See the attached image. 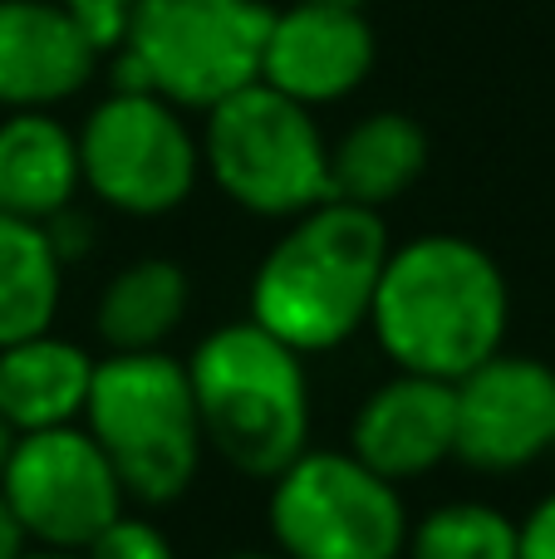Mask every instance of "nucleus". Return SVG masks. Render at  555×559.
Listing matches in <instances>:
<instances>
[{"label":"nucleus","mask_w":555,"mask_h":559,"mask_svg":"<svg viewBox=\"0 0 555 559\" xmlns=\"http://www.w3.org/2000/svg\"><path fill=\"white\" fill-rule=\"evenodd\" d=\"M202 442L241 476L271 481L310 447V378L256 319L212 329L187 358Z\"/></svg>","instance_id":"obj_3"},{"label":"nucleus","mask_w":555,"mask_h":559,"mask_svg":"<svg viewBox=\"0 0 555 559\" xmlns=\"http://www.w3.org/2000/svg\"><path fill=\"white\" fill-rule=\"evenodd\" d=\"M192 309V280L177 261L147 255V261L123 265L98 295V338L108 354H153L182 329Z\"/></svg>","instance_id":"obj_17"},{"label":"nucleus","mask_w":555,"mask_h":559,"mask_svg":"<svg viewBox=\"0 0 555 559\" xmlns=\"http://www.w3.org/2000/svg\"><path fill=\"white\" fill-rule=\"evenodd\" d=\"M374 59H379V45L364 10L295 0L275 10L265 29L261 84L305 108H324L350 98L374 74Z\"/></svg>","instance_id":"obj_11"},{"label":"nucleus","mask_w":555,"mask_h":559,"mask_svg":"<svg viewBox=\"0 0 555 559\" xmlns=\"http://www.w3.org/2000/svg\"><path fill=\"white\" fill-rule=\"evenodd\" d=\"M20 559H84V555H74V550H39V545H29Z\"/></svg>","instance_id":"obj_26"},{"label":"nucleus","mask_w":555,"mask_h":559,"mask_svg":"<svg viewBox=\"0 0 555 559\" xmlns=\"http://www.w3.org/2000/svg\"><path fill=\"white\" fill-rule=\"evenodd\" d=\"M555 447V368L492 354L452 383V456L472 472H521Z\"/></svg>","instance_id":"obj_10"},{"label":"nucleus","mask_w":555,"mask_h":559,"mask_svg":"<svg viewBox=\"0 0 555 559\" xmlns=\"http://www.w3.org/2000/svg\"><path fill=\"white\" fill-rule=\"evenodd\" d=\"M265 521L281 559H399L413 525L399 486L330 447H305L271 476Z\"/></svg>","instance_id":"obj_7"},{"label":"nucleus","mask_w":555,"mask_h":559,"mask_svg":"<svg viewBox=\"0 0 555 559\" xmlns=\"http://www.w3.org/2000/svg\"><path fill=\"white\" fill-rule=\"evenodd\" d=\"M310 5H350V10H364V0H310Z\"/></svg>","instance_id":"obj_27"},{"label":"nucleus","mask_w":555,"mask_h":559,"mask_svg":"<svg viewBox=\"0 0 555 559\" xmlns=\"http://www.w3.org/2000/svg\"><path fill=\"white\" fill-rule=\"evenodd\" d=\"M511 324L501 265L468 236H413L393 246L374 285L369 329L399 373L458 383L492 354Z\"/></svg>","instance_id":"obj_1"},{"label":"nucleus","mask_w":555,"mask_h":559,"mask_svg":"<svg viewBox=\"0 0 555 559\" xmlns=\"http://www.w3.org/2000/svg\"><path fill=\"white\" fill-rule=\"evenodd\" d=\"M409 559H517V521L487 501H448L409 525Z\"/></svg>","instance_id":"obj_19"},{"label":"nucleus","mask_w":555,"mask_h":559,"mask_svg":"<svg viewBox=\"0 0 555 559\" xmlns=\"http://www.w3.org/2000/svg\"><path fill=\"white\" fill-rule=\"evenodd\" d=\"M15 427L5 423V417H0V472H5V462H10V452H15Z\"/></svg>","instance_id":"obj_25"},{"label":"nucleus","mask_w":555,"mask_h":559,"mask_svg":"<svg viewBox=\"0 0 555 559\" xmlns=\"http://www.w3.org/2000/svg\"><path fill=\"white\" fill-rule=\"evenodd\" d=\"M84 173H79V138L45 108L10 114L0 123V212L49 222L74 206Z\"/></svg>","instance_id":"obj_15"},{"label":"nucleus","mask_w":555,"mask_h":559,"mask_svg":"<svg viewBox=\"0 0 555 559\" xmlns=\"http://www.w3.org/2000/svg\"><path fill=\"white\" fill-rule=\"evenodd\" d=\"M64 299V261L45 226L0 212V348L55 329Z\"/></svg>","instance_id":"obj_18"},{"label":"nucleus","mask_w":555,"mask_h":559,"mask_svg":"<svg viewBox=\"0 0 555 559\" xmlns=\"http://www.w3.org/2000/svg\"><path fill=\"white\" fill-rule=\"evenodd\" d=\"M350 452L393 486L438 472L452 462V383L393 373L359 403L350 423Z\"/></svg>","instance_id":"obj_13"},{"label":"nucleus","mask_w":555,"mask_h":559,"mask_svg":"<svg viewBox=\"0 0 555 559\" xmlns=\"http://www.w3.org/2000/svg\"><path fill=\"white\" fill-rule=\"evenodd\" d=\"M202 167L226 202L271 222H291L330 197V143L315 108L275 94L261 79L206 108Z\"/></svg>","instance_id":"obj_5"},{"label":"nucleus","mask_w":555,"mask_h":559,"mask_svg":"<svg viewBox=\"0 0 555 559\" xmlns=\"http://www.w3.org/2000/svg\"><path fill=\"white\" fill-rule=\"evenodd\" d=\"M84 559H177V555H173V540H167L147 515L123 511L118 521H108L104 531L88 540Z\"/></svg>","instance_id":"obj_20"},{"label":"nucleus","mask_w":555,"mask_h":559,"mask_svg":"<svg viewBox=\"0 0 555 559\" xmlns=\"http://www.w3.org/2000/svg\"><path fill=\"white\" fill-rule=\"evenodd\" d=\"M0 496L25 525L29 545L74 555H84L88 540L108 521H118L128 501L114 462L84 432V423L20 432L15 452L0 472Z\"/></svg>","instance_id":"obj_9"},{"label":"nucleus","mask_w":555,"mask_h":559,"mask_svg":"<svg viewBox=\"0 0 555 559\" xmlns=\"http://www.w3.org/2000/svg\"><path fill=\"white\" fill-rule=\"evenodd\" d=\"M393 241L379 212L324 197L291 216L251 275V319L295 354H330L369 329V305Z\"/></svg>","instance_id":"obj_2"},{"label":"nucleus","mask_w":555,"mask_h":559,"mask_svg":"<svg viewBox=\"0 0 555 559\" xmlns=\"http://www.w3.org/2000/svg\"><path fill=\"white\" fill-rule=\"evenodd\" d=\"M49 236V246H55L59 261H79V255H88V246H94V226H88L84 212H74V206H64V212H55L49 222H39Z\"/></svg>","instance_id":"obj_22"},{"label":"nucleus","mask_w":555,"mask_h":559,"mask_svg":"<svg viewBox=\"0 0 555 559\" xmlns=\"http://www.w3.org/2000/svg\"><path fill=\"white\" fill-rule=\"evenodd\" d=\"M79 423L114 462L128 501L173 506L197 481L206 442L187 364L167 348L94 358V383Z\"/></svg>","instance_id":"obj_4"},{"label":"nucleus","mask_w":555,"mask_h":559,"mask_svg":"<svg viewBox=\"0 0 555 559\" xmlns=\"http://www.w3.org/2000/svg\"><path fill=\"white\" fill-rule=\"evenodd\" d=\"M428 167V133L409 114H369L330 147V197L354 206L399 202Z\"/></svg>","instance_id":"obj_16"},{"label":"nucleus","mask_w":555,"mask_h":559,"mask_svg":"<svg viewBox=\"0 0 555 559\" xmlns=\"http://www.w3.org/2000/svg\"><path fill=\"white\" fill-rule=\"evenodd\" d=\"M517 559H555V491L517 525Z\"/></svg>","instance_id":"obj_23"},{"label":"nucleus","mask_w":555,"mask_h":559,"mask_svg":"<svg viewBox=\"0 0 555 559\" xmlns=\"http://www.w3.org/2000/svg\"><path fill=\"white\" fill-rule=\"evenodd\" d=\"M98 45L55 0H0V108L29 114L84 94Z\"/></svg>","instance_id":"obj_12"},{"label":"nucleus","mask_w":555,"mask_h":559,"mask_svg":"<svg viewBox=\"0 0 555 559\" xmlns=\"http://www.w3.org/2000/svg\"><path fill=\"white\" fill-rule=\"evenodd\" d=\"M226 559H281V555H261V550H246V555H226Z\"/></svg>","instance_id":"obj_28"},{"label":"nucleus","mask_w":555,"mask_h":559,"mask_svg":"<svg viewBox=\"0 0 555 559\" xmlns=\"http://www.w3.org/2000/svg\"><path fill=\"white\" fill-rule=\"evenodd\" d=\"M29 550V535H25V525L15 521V511H10V501L0 496V559H20Z\"/></svg>","instance_id":"obj_24"},{"label":"nucleus","mask_w":555,"mask_h":559,"mask_svg":"<svg viewBox=\"0 0 555 559\" xmlns=\"http://www.w3.org/2000/svg\"><path fill=\"white\" fill-rule=\"evenodd\" d=\"M55 5H64L79 20V29L98 45V55H104V49H118V39H123L133 0H55Z\"/></svg>","instance_id":"obj_21"},{"label":"nucleus","mask_w":555,"mask_h":559,"mask_svg":"<svg viewBox=\"0 0 555 559\" xmlns=\"http://www.w3.org/2000/svg\"><path fill=\"white\" fill-rule=\"evenodd\" d=\"M79 173L104 206L123 216H167L202 177V143L182 108L157 94H114L79 128Z\"/></svg>","instance_id":"obj_8"},{"label":"nucleus","mask_w":555,"mask_h":559,"mask_svg":"<svg viewBox=\"0 0 555 559\" xmlns=\"http://www.w3.org/2000/svg\"><path fill=\"white\" fill-rule=\"evenodd\" d=\"M94 383V358L74 338L29 334L0 348V417L15 432H45L84 417V397Z\"/></svg>","instance_id":"obj_14"},{"label":"nucleus","mask_w":555,"mask_h":559,"mask_svg":"<svg viewBox=\"0 0 555 559\" xmlns=\"http://www.w3.org/2000/svg\"><path fill=\"white\" fill-rule=\"evenodd\" d=\"M275 10L265 0H133L118 55L173 108H216L261 79Z\"/></svg>","instance_id":"obj_6"}]
</instances>
